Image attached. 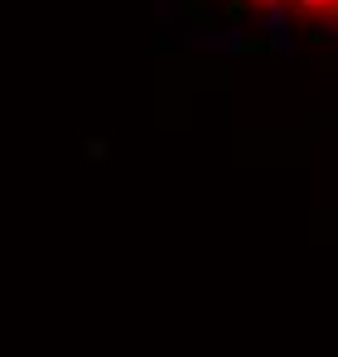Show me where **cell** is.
Wrapping results in <instances>:
<instances>
[{"label": "cell", "mask_w": 338, "mask_h": 357, "mask_svg": "<svg viewBox=\"0 0 338 357\" xmlns=\"http://www.w3.org/2000/svg\"><path fill=\"white\" fill-rule=\"evenodd\" d=\"M300 10H338V0H295Z\"/></svg>", "instance_id": "1"}, {"label": "cell", "mask_w": 338, "mask_h": 357, "mask_svg": "<svg viewBox=\"0 0 338 357\" xmlns=\"http://www.w3.org/2000/svg\"><path fill=\"white\" fill-rule=\"evenodd\" d=\"M169 5H179V0H160V10H169Z\"/></svg>", "instance_id": "2"}]
</instances>
